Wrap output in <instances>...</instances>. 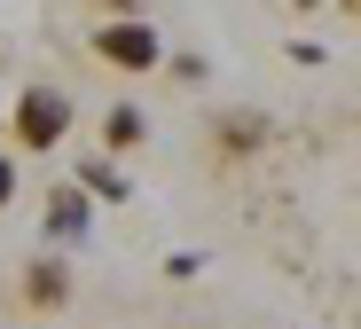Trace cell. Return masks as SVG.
<instances>
[{"instance_id": "cell-7", "label": "cell", "mask_w": 361, "mask_h": 329, "mask_svg": "<svg viewBox=\"0 0 361 329\" xmlns=\"http://www.w3.org/2000/svg\"><path fill=\"white\" fill-rule=\"evenodd\" d=\"M71 188H87V196H126V180H118V173H110V165H102V157H87V165H79V180H71Z\"/></svg>"}, {"instance_id": "cell-9", "label": "cell", "mask_w": 361, "mask_h": 329, "mask_svg": "<svg viewBox=\"0 0 361 329\" xmlns=\"http://www.w3.org/2000/svg\"><path fill=\"white\" fill-rule=\"evenodd\" d=\"M157 71H173L180 87H197V79H204V55H165V63H157Z\"/></svg>"}, {"instance_id": "cell-2", "label": "cell", "mask_w": 361, "mask_h": 329, "mask_svg": "<svg viewBox=\"0 0 361 329\" xmlns=\"http://www.w3.org/2000/svg\"><path fill=\"white\" fill-rule=\"evenodd\" d=\"M87 55L102 63V71H126V79H149L157 63H165V39L149 16H126V24H94L87 32Z\"/></svg>"}, {"instance_id": "cell-5", "label": "cell", "mask_w": 361, "mask_h": 329, "mask_svg": "<svg viewBox=\"0 0 361 329\" xmlns=\"http://www.w3.org/2000/svg\"><path fill=\"white\" fill-rule=\"evenodd\" d=\"M87 228H94V196L63 180V188L47 196V251H63V243H79Z\"/></svg>"}, {"instance_id": "cell-6", "label": "cell", "mask_w": 361, "mask_h": 329, "mask_svg": "<svg viewBox=\"0 0 361 329\" xmlns=\"http://www.w3.org/2000/svg\"><path fill=\"white\" fill-rule=\"evenodd\" d=\"M94 134H102V149H110V157H134V149L149 142V118H142V102H110Z\"/></svg>"}, {"instance_id": "cell-4", "label": "cell", "mask_w": 361, "mask_h": 329, "mask_svg": "<svg viewBox=\"0 0 361 329\" xmlns=\"http://www.w3.org/2000/svg\"><path fill=\"white\" fill-rule=\"evenodd\" d=\"M267 149V110H228L220 125H212V157L220 165H244V157H259Z\"/></svg>"}, {"instance_id": "cell-1", "label": "cell", "mask_w": 361, "mask_h": 329, "mask_svg": "<svg viewBox=\"0 0 361 329\" xmlns=\"http://www.w3.org/2000/svg\"><path fill=\"white\" fill-rule=\"evenodd\" d=\"M71 125H79V110H71V94L55 87V79L16 87V102L0 110V134L16 142V157H47V149H63V142H71Z\"/></svg>"}, {"instance_id": "cell-3", "label": "cell", "mask_w": 361, "mask_h": 329, "mask_svg": "<svg viewBox=\"0 0 361 329\" xmlns=\"http://www.w3.org/2000/svg\"><path fill=\"white\" fill-rule=\"evenodd\" d=\"M8 298H16V314H63L79 298V267H71L63 251H39V259L16 267V290Z\"/></svg>"}, {"instance_id": "cell-10", "label": "cell", "mask_w": 361, "mask_h": 329, "mask_svg": "<svg viewBox=\"0 0 361 329\" xmlns=\"http://www.w3.org/2000/svg\"><path fill=\"white\" fill-rule=\"evenodd\" d=\"M8 204H16V157L0 149V212H8Z\"/></svg>"}, {"instance_id": "cell-8", "label": "cell", "mask_w": 361, "mask_h": 329, "mask_svg": "<svg viewBox=\"0 0 361 329\" xmlns=\"http://www.w3.org/2000/svg\"><path fill=\"white\" fill-rule=\"evenodd\" d=\"M87 16L94 24H126V16H142V0H87Z\"/></svg>"}, {"instance_id": "cell-11", "label": "cell", "mask_w": 361, "mask_h": 329, "mask_svg": "<svg viewBox=\"0 0 361 329\" xmlns=\"http://www.w3.org/2000/svg\"><path fill=\"white\" fill-rule=\"evenodd\" d=\"M0 110H8V87H0Z\"/></svg>"}]
</instances>
